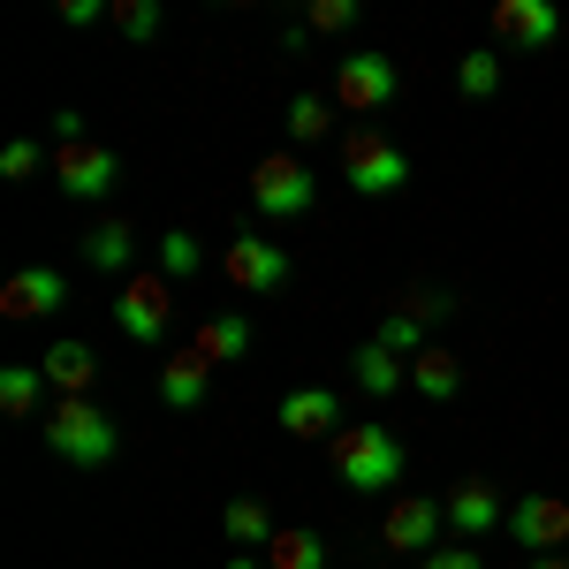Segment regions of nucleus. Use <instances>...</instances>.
<instances>
[{
  "mask_svg": "<svg viewBox=\"0 0 569 569\" xmlns=\"http://www.w3.org/2000/svg\"><path fill=\"white\" fill-rule=\"evenodd\" d=\"M39 426H46V448H53L69 471H99V463H114V448H122V433H114V418H107L99 395H53V410H46Z\"/></svg>",
  "mask_w": 569,
  "mask_h": 569,
  "instance_id": "1",
  "label": "nucleus"
},
{
  "mask_svg": "<svg viewBox=\"0 0 569 569\" xmlns=\"http://www.w3.org/2000/svg\"><path fill=\"white\" fill-rule=\"evenodd\" d=\"M327 456H335V479L350 486V493H388L410 471V456H402V440L388 426H342V433L327 440Z\"/></svg>",
  "mask_w": 569,
  "mask_h": 569,
  "instance_id": "2",
  "label": "nucleus"
},
{
  "mask_svg": "<svg viewBox=\"0 0 569 569\" xmlns=\"http://www.w3.org/2000/svg\"><path fill=\"white\" fill-rule=\"evenodd\" d=\"M342 176H350L357 198H395L410 182V152L380 130H350L342 137Z\"/></svg>",
  "mask_w": 569,
  "mask_h": 569,
  "instance_id": "3",
  "label": "nucleus"
},
{
  "mask_svg": "<svg viewBox=\"0 0 569 569\" xmlns=\"http://www.w3.org/2000/svg\"><path fill=\"white\" fill-rule=\"evenodd\" d=\"M311 198H319V182L297 152H266L259 168H251V213L259 220H297L311 213Z\"/></svg>",
  "mask_w": 569,
  "mask_h": 569,
  "instance_id": "4",
  "label": "nucleus"
},
{
  "mask_svg": "<svg viewBox=\"0 0 569 569\" xmlns=\"http://www.w3.org/2000/svg\"><path fill=\"white\" fill-rule=\"evenodd\" d=\"M395 91H402V69H395L388 53H350V61H335V107H342V114H380V107H395Z\"/></svg>",
  "mask_w": 569,
  "mask_h": 569,
  "instance_id": "5",
  "label": "nucleus"
},
{
  "mask_svg": "<svg viewBox=\"0 0 569 569\" xmlns=\"http://www.w3.org/2000/svg\"><path fill=\"white\" fill-rule=\"evenodd\" d=\"M220 266H228V281H236L243 297H281V289H289V251H281V243H266L259 228L228 236Z\"/></svg>",
  "mask_w": 569,
  "mask_h": 569,
  "instance_id": "6",
  "label": "nucleus"
},
{
  "mask_svg": "<svg viewBox=\"0 0 569 569\" xmlns=\"http://www.w3.org/2000/svg\"><path fill=\"white\" fill-rule=\"evenodd\" d=\"M168 273L152 266V273H130L122 281V297H114V319H122V335H130L137 350H160L168 342Z\"/></svg>",
  "mask_w": 569,
  "mask_h": 569,
  "instance_id": "7",
  "label": "nucleus"
},
{
  "mask_svg": "<svg viewBox=\"0 0 569 569\" xmlns=\"http://www.w3.org/2000/svg\"><path fill=\"white\" fill-rule=\"evenodd\" d=\"M53 182L69 190V198H84V206H99L114 182H122V152H107V144H61L53 152Z\"/></svg>",
  "mask_w": 569,
  "mask_h": 569,
  "instance_id": "8",
  "label": "nucleus"
},
{
  "mask_svg": "<svg viewBox=\"0 0 569 569\" xmlns=\"http://www.w3.org/2000/svg\"><path fill=\"white\" fill-rule=\"evenodd\" d=\"M509 539L531 555H569V493H525L509 509Z\"/></svg>",
  "mask_w": 569,
  "mask_h": 569,
  "instance_id": "9",
  "label": "nucleus"
},
{
  "mask_svg": "<svg viewBox=\"0 0 569 569\" xmlns=\"http://www.w3.org/2000/svg\"><path fill=\"white\" fill-rule=\"evenodd\" d=\"M440 517H448V531L463 547H479L493 525H509V501H501V486H486V479H456L448 501H440Z\"/></svg>",
  "mask_w": 569,
  "mask_h": 569,
  "instance_id": "10",
  "label": "nucleus"
},
{
  "mask_svg": "<svg viewBox=\"0 0 569 569\" xmlns=\"http://www.w3.org/2000/svg\"><path fill=\"white\" fill-rule=\"evenodd\" d=\"M440 525H448V517H440V501L402 493L388 517H380V547H388V555H433V547H440Z\"/></svg>",
  "mask_w": 569,
  "mask_h": 569,
  "instance_id": "11",
  "label": "nucleus"
},
{
  "mask_svg": "<svg viewBox=\"0 0 569 569\" xmlns=\"http://www.w3.org/2000/svg\"><path fill=\"white\" fill-rule=\"evenodd\" d=\"M493 39L539 53V46L562 39V8H555V0H501V8H493Z\"/></svg>",
  "mask_w": 569,
  "mask_h": 569,
  "instance_id": "12",
  "label": "nucleus"
},
{
  "mask_svg": "<svg viewBox=\"0 0 569 569\" xmlns=\"http://www.w3.org/2000/svg\"><path fill=\"white\" fill-rule=\"evenodd\" d=\"M61 305H69V281L53 266H16L0 281V311L8 319H46V311H61Z\"/></svg>",
  "mask_w": 569,
  "mask_h": 569,
  "instance_id": "13",
  "label": "nucleus"
},
{
  "mask_svg": "<svg viewBox=\"0 0 569 569\" xmlns=\"http://www.w3.org/2000/svg\"><path fill=\"white\" fill-rule=\"evenodd\" d=\"M281 426L297 440H335L342 433V395L335 388H289L281 395Z\"/></svg>",
  "mask_w": 569,
  "mask_h": 569,
  "instance_id": "14",
  "label": "nucleus"
},
{
  "mask_svg": "<svg viewBox=\"0 0 569 569\" xmlns=\"http://www.w3.org/2000/svg\"><path fill=\"white\" fill-rule=\"evenodd\" d=\"M206 388H213V365L198 350H168V365H160V402L168 410H206Z\"/></svg>",
  "mask_w": 569,
  "mask_h": 569,
  "instance_id": "15",
  "label": "nucleus"
},
{
  "mask_svg": "<svg viewBox=\"0 0 569 569\" xmlns=\"http://www.w3.org/2000/svg\"><path fill=\"white\" fill-rule=\"evenodd\" d=\"M350 372H357V388L372 395V402H395V395L410 388V357H395L388 342H365V350L350 357Z\"/></svg>",
  "mask_w": 569,
  "mask_h": 569,
  "instance_id": "16",
  "label": "nucleus"
},
{
  "mask_svg": "<svg viewBox=\"0 0 569 569\" xmlns=\"http://www.w3.org/2000/svg\"><path fill=\"white\" fill-rule=\"evenodd\" d=\"M39 372H46L53 395H91L99 388V357H91L84 342H53V350L39 357Z\"/></svg>",
  "mask_w": 569,
  "mask_h": 569,
  "instance_id": "17",
  "label": "nucleus"
},
{
  "mask_svg": "<svg viewBox=\"0 0 569 569\" xmlns=\"http://www.w3.org/2000/svg\"><path fill=\"white\" fill-rule=\"evenodd\" d=\"M84 266L91 273H122L130 281V259H137V236H130V220H99V228H84Z\"/></svg>",
  "mask_w": 569,
  "mask_h": 569,
  "instance_id": "18",
  "label": "nucleus"
},
{
  "mask_svg": "<svg viewBox=\"0 0 569 569\" xmlns=\"http://www.w3.org/2000/svg\"><path fill=\"white\" fill-rule=\"evenodd\" d=\"M190 350L206 357V365H236V357L251 350V319H236V311H213V319H198Z\"/></svg>",
  "mask_w": 569,
  "mask_h": 569,
  "instance_id": "19",
  "label": "nucleus"
},
{
  "mask_svg": "<svg viewBox=\"0 0 569 569\" xmlns=\"http://www.w3.org/2000/svg\"><path fill=\"white\" fill-rule=\"evenodd\" d=\"M410 388L426 395V402H456V395H463V357L456 350H418L410 357Z\"/></svg>",
  "mask_w": 569,
  "mask_h": 569,
  "instance_id": "20",
  "label": "nucleus"
},
{
  "mask_svg": "<svg viewBox=\"0 0 569 569\" xmlns=\"http://www.w3.org/2000/svg\"><path fill=\"white\" fill-rule=\"evenodd\" d=\"M220 531H228V547H236V555H251V547L266 555L273 517H266V501H251V493H243V501H228V509H220Z\"/></svg>",
  "mask_w": 569,
  "mask_h": 569,
  "instance_id": "21",
  "label": "nucleus"
},
{
  "mask_svg": "<svg viewBox=\"0 0 569 569\" xmlns=\"http://www.w3.org/2000/svg\"><path fill=\"white\" fill-rule=\"evenodd\" d=\"M266 569H327V539L305 531V525L273 531V539H266Z\"/></svg>",
  "mask_w": 569,
  "mask_h": 569,
  "instance_id": "22",
  "label": "nucleus"
},
{
  "mask_svg": "<svg viewBox=\"0 0 569 569\" xmlns=\"http://www.w3.org/2000/svg\"><path fill=\"white\" fill-rule=\"evenodd\" d=\"M0 410H8V418H39V410H53L39 365H8V372H0Z\"/></svg>",
  "mask_w": 569,
  "mask_h": 569,
  "instance_id": "23",
  "label": "nucleus"
},
{
  "mask_svg": "<svg viewBox=\"0 0 569 569\" xmlns=\"http://www.w3.org/2000/svg\"><path fill=\"white\" fill-rule=\"evenodd\" d=\"M456 91H463V99H493V91H501V53H493V46L463 53V61H456Z\"/></svg>",
  "mask_w": 569,
  "mask_h": 569,
  "instance_id": "24",
  "label": "nucleus"
},
{
  "mask_svg": "<svg viewBox=\"0 0 569 569\" xmlns=\"http://www.w3.org/2000/svg\"><path fill=\"white\" fill-rule=\"evenodd\" d=\"M327 130H335V99H319V91L289 99V137H297V144H319Z\"/></svg>",
  "mask_w": 569,
  "mask_h": 569,
  "instance_id": "25",
  "label": "nucleus"
},
{
  "mask_svg": "<svg viewBox=\"0 0 569 569\" xmlns=\"http://www.w3.org/2000/svg\"><path fill=\"white\" fill-rule=\"evenodd\" d=\"M198 266H206L198 236H190V228H168V236H160V273H168V281H190Z\"/></svg>",
  "mask_w": 569,
  "mask_h": 569,
  "instance_id": "26",
  "label": "nucleus"
},
{
  "mask_svg": "<svg viewBox=\"0 0 569 569\" xmlns=\"http://www.w3.org/2000/svg\"><path fill=\"white\" fill-rule=\"evenodd\" d=\"M372 342H388L395 357H418V350H433V342H426V319H418V311H388Z\"/></svg>",
  "mask_w": 569,
  "mask_h": 569,
  "instance_id": "27",
  "label": "nucleus"
},
{
  "mask_svg": "<svg viewBox=\"0 0 569 569\" xmlns=\"http://www.w3.org/2000/svg\"><path fill=\"white\" fill-rule=\"evenodd\" d=\"M114 31H122L130 46L160 39V0H114Z\"/></svg>",
  "mask_w": 569,
  "mask_h": 569,
  "instance_id": "28",
  "label": "nucleus"
},
{
  "mask_svg": "<svg viewBox=\"0 0 569 569\" xmlns=\"http://www.w3.org/2000/svg\"><path fill=\"white\" fill-rule=\"evenodd\" d=\"M39 168H46V144H31V137H16V144L0 152V176H8V182H31Z\"/></svg>",
  "mask_w": 569,
  "mask_h": 569,
  "instance_id": "29",
  "label": "nucleus"
},
{
  "mask_svg": "<svg viewBox=\"0 0 569 569\" xmlns=\"http://www.w3.org/2000/svg\"><path fill=\"white\" fill-rule=\"evenodd\" d=\"M357 16H365V8H357V0H311V31H357Z\"/></svg>",
  "mask_w": 569,
  "mask_h": 569,
  "instance_id": "30",
  "label": "nucleus"
},
{
  "mask_svg": "<svg viewBox=\"0 0 569 569\" xmlns=\"http://www.w3.org/2000/svg\"><path fill=\"white\" fill-rule=\"evenodd\" d=\"M402 311H418V319L433 327V319H448V311H456V297H448V289H418V297H402Z\"/></svg>",
  "mask_w": 569,
  "mask_h": 569,
  "instance_id": "31",
  "label": "nucleus"
},
{
  "mask_svg": "<svg viewBox=\"0 0 569 569\" xmlns=\"http://www.w3.org/2000/svg\"><path fill=\"white\" fill-rule=\"evenodd\" d=\"M418 569H486V562L471 555V547H463V539H456V547H433V555H426Z\"/></svg>",
  "mask_w": 569,
  "mask_h": 569,
  "instance_id": "32",
  "label": "nucleus"
},
{
  "mask_svg": "<svg viewBox=\"0 0 569 569\" xmlns=\"http://www.w3.org/2000/svg\"><path fill=\"white\" fill-rule=\"evenodd\" d=\"M61 144H84V114H77V107L53 114V152H61Z\"/></svg>",
  "mask_w": 569,
  "mask_h": 569,
  "instance_id": "33",
  "label": "nucleus"
},
{
  "mask_svg": "<svg viewBox=\"0 0 569 569\" xmlns=\"http://www.w3.org/2000/svg\"><path fill=\"white\" fill-rule=\"evenodd\" d=\"M61 16H69V23H77V31H84V23H99V16H114V8H99V0H69V8H61Z\"/></svg>",
  "mask_w": 569,
  "mask_h": 569,
  "instance_id": "34",
  "label": "nucleus"
},
{
  "mask_svg": "<svg viewBox=\"0 0 569 569\" xmlns=\"http://www.w3.org/2000/svg\"><path fill=\"white\" fill-rule=\"evenodd\" d=\"M525 569H569V555H531Z\"/></svg>",
  "mask_w": 569,
  "mask_h": 569,
  "instance_id": "35",
  "label": "nucleus"
},
{
  "mask_svg": "<svg viewBox=\"0 0 569 569\" xmlns=\"http://www.w3.org/2000/svg\"><path fill=\"white\" fill-rule=\"evenodd\" d=\"M228 569H266V555H228Z\"/></svg>",
  "mask_w": 569,
  "mask_h": 569,
  "instance_id": "36",
  "label": "nucleus"
}]
</instances>
